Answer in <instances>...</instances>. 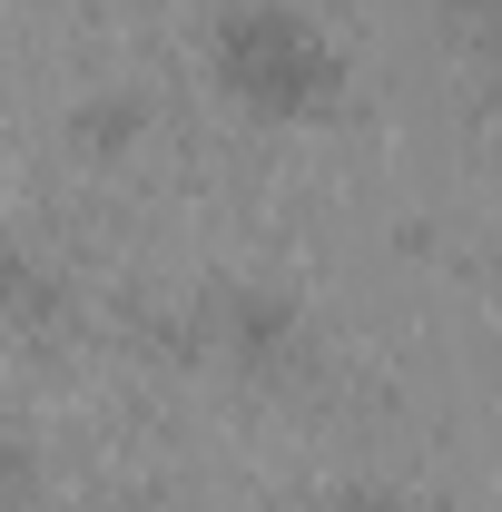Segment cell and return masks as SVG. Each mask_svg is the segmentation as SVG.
<instances>
[{
    "label": "cell",
    "mask_w": 502,
    "mask_h": 512,
    "mask_svg": "<svg viewBox=\"0 0 502 512\" xmlns=\"http://www.w3.org/2000/svg\"><path fill=\"white\" fill-rule=\"evenodd\" d=\"M207 325H217V345L247 355V365H286V355H296V306H276V296H227Z\"/></svg>",
    "instance_id": "obj_2"
},
{
    "label": "cell",
    "mask_w": 502,
    "mask_h": 512,
    "mask_svg": "<svg viewBox=\"0 0 502 512\" xmlns=\"http://www.w3.org/2000/svg\"><path fill=\"white\" fill-rule=\"evenodd\" d=\"M79 138H89V148H128V138H138V109H128V99H99V109H79Z\"/></svg>",
    "instance_id": "obj_3"
},
{
    "label": "cell",
    "mask_w": 502,
    "mask_h": 512,
    "mask_svg": "<svg viewBox=\"0 0 502 512\" xmlns=\"http://www.w3.org/2000/svg\"><path fill=\"white\" fill-rule=\"evenodd\" d=\"M335 512H404V503H394L384 483H355V493H345V503H335Z\"/></svg>",
    "instance_id": "obj_5"
},
{
    "label": "cell",
    "mask_w": 502,
    "mask_h": 512,
    "mask_svg": "<svg viewBox=\"0 0 502 512\" xmlns=\"http://www.w3.org/2000/svg\"><path fill=\"white\" fill-rule=\"evenodd\" d=\"M0 306H40V266L0 237Z\"/></svg>",
    "instance_id": "obj_4"
},
{
    "label": "cell",
    "mask_w": 502,
    "mask_h": 512,
    "mask_svg": "<svg viewBox=\"0 0 502 512\" xmlns=\"http://www.w3.org/2000/svg\"><path fill=\"white\" fill-rule=\"evenodd\" d=\"M207 60H217V89L247 99V109H266V119H315V109H335V89H345L335 40L315 30L306 10H276V0H237V10L217 20Z\"/></svg>",
    "instance_id": "obj_1"
}]
</instances>
